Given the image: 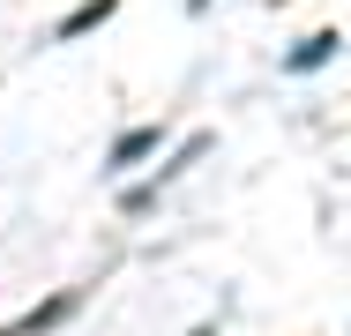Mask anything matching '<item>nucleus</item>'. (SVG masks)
I'll return each mask as SVG.
<instances>
[{
  "label": "nucleus",
  "instance_id": "nucleus-1",
  "mask_svg": "<svg viewBox=\"0 0 351 336\" xmlns=\"http://www.w3.org/2000/svg\"><path fill=\"white\" fill-rule=\"evenodd\" d=\"M210 149H217V134H210V128H202V134H187V142H180V149H172V157H165V165L149 172V180H135V187L120 195V209H128V217H149V209H157V195H165V187H172V180L187 172V165H202Z\"/></svg>",
  "mask_w": 351,
  "mask_h": 336
},
{
  "label": "nucleus",
  "instance_id": "nucleus-6",
  "mask_svg": "<svg viewBox=\"0 0 351 336\" xmlns=\"http://www.w3.org/2000/svg\"><path fill=\"white\" fill-rule=\"evenodd\" d=\"M202 8H210V0H187V15H202Z\"/></svg>",
  "mask_w": 351,
  "mask_h": 336
},
{
  "label": "nucleus",
  "instance_id": "nucleus-2",
  "mask_svg": "<svg viewBox=\"0 0 351 336\" xmlns=\"http://www.w3.org/2000/svg\"><path fill=\"white\" fill-rule=\"evenodd\" d=\"M157 142H165V120H142V128L112 134V149H105V172H112V180H128L142 157H157Z\"/></svg>",
  "mask_w": 351,
  "mask_h": 336
},
{
  "label": "nucleus",
  "instance_id": "nucleus-3",
  "mask_svg": "<svg viewBox=\"0 0 351 336\" xmlns=\"http://www.w3.org/2000/svg\"><path fill=\"white\" fill-rule=\"evenodd\" d=\"M337 53H344V30H314V38H299V45L284 53V75H322Z\"/></svg>",
  "mask_w": 351,
  "mask_h": 336
},
{
  "label": "nucleus",
  "instance_id": "nucleus-4",
  "mask_svg": "<svg viewBox=\"0 0 351 336\" xmlns=\"http://www.w3.org/2000/svg\"><path fill=\"white\" fill-rule=\"evenodd\" d=\"M112 15H120V0H82V8H68V15H60V30H53V38H60V45H75V38H90L97 23H112Z\"/></svg>",
  "mask_w": 351,
  "mask_h": 336
},
{
  "label": "nucleus",
  "instance_id": "nucleus-5",
  "mask_svg": "<svg viewBox=\"0 0 351 336\" xmlns=\"http://www.w3.org/2000/svg\"><path fill=\"white\" fill-rule=\"evenodd\" d=\"M75 314V291H60V299H45V307H38V314H23V322H15V329H0V336H45V329H60V322H68Z\"/></svg>",
  "mask_w": 351,
  "mask_h": 336
}]
</instances>
